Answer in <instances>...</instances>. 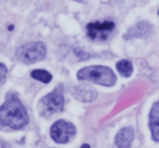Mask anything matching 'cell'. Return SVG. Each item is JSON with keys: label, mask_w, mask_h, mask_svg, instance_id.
I'll list each match as a JSON object with an SVG mask.
<instances>
[{"label": "cell", "mask_w": 159, "mask_h": 148, "mask_svg": "<svg viewBox=\"0 0 159 148\" xmlns=\"http://www.w3.org/2000/svg\"><path fill=\"white\" fill-rule=\"evenodd\" d=\"M50 134L52 139L56 143H68L75 134V128L73 124L64 121V120H59L53 125L51 126Z\"/></svg>", "instance_id": "5b68a950"}, {"label": "cell", "mask_w": 159, "mask_h": 148, "mask_svg": "<svg viewBox=\"0 0 159 148\" xmlns=\"http://www.w3.org/2000/svg\"><path fill=\"white\" fill-rule=\"evenodd\" d=\"M152 32V26L147 22H139L133 27H131L128 33L124 35V38L131 39V38H141L150 35Z\"/></svg>", "instance_id": "52a82bcc"}, {"label": "cell", "mask_w": 159, "mask_h": 148, "mask_svg": "<svg viewBox=\"0 0 159 148\" xmlns=\"http://www.w3.org/2000/svg\"><path fill=\"white\" fill-rule=\"evenodd\" d=\"M87 35L92 39L105 40L108 38L109 34L115 29V23L112 21L104 22H92L87 24Z\"/></svg>", "instance_id": "8992f818"}, {"label": "cell", "mask_w": 159, "mask_h": 148, "mask_svg": "<svg viewBox=\"0 0 159 148\" xmlns=\"http://www.w3.org/2000/svg\"><path fill=\"white\" fill-rule=\"evenodd\" d=\"M81 148H91V147H89V145H87V144H84V145H82Z\"/></svg>", "instance_id": "5bb4252c"}, {"label": "cell", "mask_w": 159, "mask_h": 148, "mask_svg": "<svg viewBox=\"0 0 159 148\" xmlns=\"http://www.w3.org/2000/svg\"><path fill=\"white\" fill-rule=\"evenodd\" d=\"M73 95H74L77 99L82 100V101H93V100L97 97V93H96L93 88L84 86V85L75 87L74 91H73Z\"/></svg>", "instance_id": "30bf717a"}, {"label": "cell", "mask_w": 159, "mask_h": 148, "mask_svg": "<svg viewBox=\"0 0 159 148\" xmlns=\"http://www.w3.org/2000/svg\"><path fill=\"white\" fill-rule=\"evenodd\" d=\"M31 75L33 78L40 81V82H43V83H49L51 81V78H52L50 73L45 70H34Z\"/></svg>", "instance_id": "7c38bea8"}, {"label": "cell", "mask_w": 159, "mask_h": 148, "mask_svg": "<svg viewBox=\"0 0 159 148\" xmlns=\"http://www.w3.org/2000/svg\"><path fill=\"white\" fill-rule=\"evenodd\" d=\"M77 78L89 81L102 86H112L116 84V74L110 68L102 65H91L83 68L77 72Z\"/></svg>", "instance_id": "7a4b0ae2"}, {"label": "cell", "mask_w": 159, "mask_h": 148, "mask_svg": "<svg viewBox=\"0 0 159 148\" xmlns=\"http://www.w3.org/2000/svg\"><path fill=\"white\" fill-rule=\"evenodd\" d=\"M7 78V68L2 63H0V84H2Z\"/></svg>", "instance_id": "4fadbf2b"}, {"label": "cell", "mask_w": 159, "mask_h": 148, "mask_svg": "<svg viewBox=\"0 0 159 148\" xmlns=\"http://www.w3.org/2000/svg\"><path fill=\"white\" fill-rule=\"evenodd\" d=\"M63 89L62 86H58L53 92L40 99L38 104V110L43 115H51L62 111L63 109Z\"/></svg>", "instance_id": "3957f363"}, {"label": "cell", "mask_w": 159, "mask_h": 148, "mask_svg": "<svg viewBox=\"0 0 159 148\" xmlns=\"http://www.w3.org/2000/svg\"><path fill=\"white\" fill-rule=\"evenodd\" d=\"M117 70L122 76L129 78L133 72V65L129 60H121L117 63Z\"/></svg>", "instance_id": "8fae6325"}, {"label": "cell", "mask_w": 159, "mask_h": 148, "mask_svg": "<svg viewBox=\"0 0 159 148\" xmlns=\"http://www.w3.org/2000/svg\"><path fill=\"white\" fill-rule=\"evenodd\" d=\"M158 14H159V11H158Z\"/></svg>", "instance_id": "9a60e30c"}, {"label": "cell", "mask_w": 159, "mask_h": 148, "mask_svg": "<svg viewBox=\"0 0 159 148\" xmlns=\"http://www.w3.org/2000/svg\"><path fill=\"white\" fill-rule=\"evenodd\" d=\"M134 138V133L131 128H124L116 136V145L118 148H130Z\"/></svg>", "instance_id": "ba28073f"}, {"label": "cell", "mask_w": 159, "mask_h": 148, "mask_svg": "<svg viewBox=\"0 0 159 148\" xmlns=\"http://www.w3.org/2000/svg\"><path fill=\"white\" fill-rule=\"evenodd\" d=\"M149 126L152 138L159 141V101L152 106L149 113Z\"/></svg>", "instance_id": "9c48e42d"}, {"label": "cell", "mask_w": 159, "mask_h": 148, "mask_svg": "<svg viewBox=\"0 0 159 148\" xmlns=\"http://www.w3.org/2000/svg\"><path fill=\"white\" fill-rule=\"evenodd\" d=\"M29 123L27 111L18 96L9 93L6 101L0 107V125L20 130Z\"/></svg>", "instance_id": "6da1fadb"}, {"label": "cell", "mask_w": 159, "mask_h": 148, "mask_svg": "<svg viewBox=\"0 0 159 148\" xmlns=\"http://www.w3.org/2000/svg\"><path fill=\"white\" fill-rule=\"evenodd\" d=\"M45 56H46V46L40 42L23 45L16 52V59L27 64L40 61L44 59Z\"/></svg>", "instance_id": "277c9868"}]
</instances>
